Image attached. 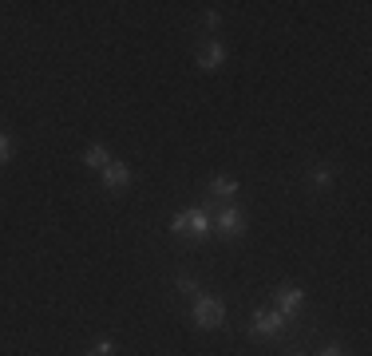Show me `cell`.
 Masks as SVG:
<instances>
[{
  "mask_svg": "<svg viewBox=\"0 0 372 356\" xmlns=\"http://www.w3.org/2000/svg\"><path fill=\"white\" fill-rule=\"evenodd\" d=\"M250 333L273 340V336L285 333V316L277 313V309H258V313H253V321H250Z\"/></svg>",
  "mask_w": 372,
  "mask_h": 356,
  "instance_id": "2",
  "label": "cell"
},
{
  "mask_svg": "<svg viewBox=\"0 0 372 356\" xmlns=\"http://www.w3.org/2000/svg\"><path fill=\"white\" fill-rule=\"evenodd\" d=\"M91 356H95V352H91Z\"/></svg>",
  "mask_w": 372,
  "mask_h": 356,
  "instance_id": "16",
  "label": "cell"
},
{
  "mask_svg": "<svg viewBox=\"0 0 372 356\" xmlns=\"http://www.w3.org/2000/svg\"><path fill=\"white\" fill-rule=\"evenodd\" d=\"M317 356H344V348H341V345H325Z\"/></svg>",
  "mask_w": 372,
  "mask_h": 356,
  "instance_id": "14",
  "label": "cell"
},
{
  "mask_svg": "<svg viewBox=\"0 0 372 356\" xmlns=\"http://www.w3.org/2000/svg\"><path fill=\"white\" fill-rule=\"evenodd\" d=\"M8 162H12V138L0 131V167H8Z\"/></svg>",
  "mask_w": 372,
  "mask_h": 356,
  "instance_id": "11",
  "label": "cell"
},
{
  "mask_svg": "<svg viewBox=\"0 0 372 356\" xmlns=\"http://www.w3.org/2000/svg\"><path fill=\"white\" fill-rule=\"evenodd\" d=\"M301 305H305V293L297 285H282V289H277V313H282L285 321H289Z\"/></svg>",
  "mask_w": 372,
  "mask_h": 356,
  "instance_id": "4",
  "label": "cell"
},
{
  "mask_svg": "<svg viewBox=\"0 0 372 356\" xmlns=\"http://www.w3.org/2000/svg\"><path fill=\"white\" fill-rule=\"evenodd\" d=\"M210 194L230 198V194H238V182H234V178H214V182H210Z\"/></svg>",
  "mask_w": 372,
  "mask_h": 356,
  "instance_id": "10",
  "label": "cell"
},
{
  "mask_svg": "<svg viewBox=\"0 0 372 356\" xmlns=\"http://www.w3.org/2000/svg\"><path fill=\"white\" fill-rule=\"evenodd\" d=\"M179 289H186V293H198V281H194V277H186V273H182V277H179Z\"/></svg>",
  "mask_w": 372,
  "mask_h": 356,
  "instance_id": "12",
  "label": "cell"
},
{
  "mask_svg": "<svg viewBox=\"0 0 372 356\" xmlns=\"http://www.w3.org/2000/svg\"><path fill=\"white\" fill-rule=\"evenodd\" d=\"M222 321H226V305H222L218 297H206V293H198L194 297V325L198 328H218Z\"/></svg>",
  "mask_w": 372,
  "mask_h": 356,
  "instance_id": "1",
  "label": "cell"
},
{
  "mask_svg": "<svg viewBox=\"0 0 372 356\" xmlns=\"http://www.w3.org/2000/svg\"><path fill=\"white\" fill-rule=\"evenodd\" d=\"M91 352H95V356H111V352H115V345H111V340H100Z\"/></svg>",
  "mask_w": 372,
  "mask_h": 356,
  "instance_id": "13",
  "label": "cell"
},
{
  "mask_svg": "<svg viewBox=\"0 0 372 356\" xmlns=\"http://www.w3.org/2000/svg\"><path fill=\"white\" fill-rule=\"evenodd\" d=\"M83 162H88V167H95V170H103L111 162V155H107V147H103V143H91L88 155H83Z\"/></svg>",
  "mask_w": 372,
  "mask_h": 356,
  "instance_id": "8",
  "label": "cell"
},
{
  "mask_svg": "<svg viewBox=\"0 0 372 356\" xmlns=\"http://www.w3.org/2000/svg\"><path fill=\"white\" fill-rule=\"evenodd\" d=\"M309 186L329 190V186H332V170H329V167H321V162H317V167H309Z\"/></svg>",
  "mask_w": 372,
  "mask_h": 356,
  "instance_id": "9",
  "label": "cell"
},
{
  "mask_svg": "<svg viewBox=\"0 0 372 356\" xmlns=\"http://www.w3.org/2000/svg\"><path fill=\"white\" fill-rule=\"evenodd\" d=\"M226 64V48H222V40H214V44H206V48L198 52V68L202 71H214Z\"/></svg>",
  "mask_w": 372,
  "mask_h": 356,
  "instance_id": "6",
  "label": "cell"
},
{
  "mask_svg": "<svg viewBox=\"0 0 372 356\" xmlns=\"http://www.w3.org/2000/svg\"><path fill=\"white\" fill-rule=\"evenodd\" d=\"M100 174H103V186H107V190L131 186V167H127V162H107V167H103Z\"/></svg>",
  "mask_w": 372,
  "mask_h": 356,
  "instance_id": "5",
  "label": "cell"
},
{
  "mask_svg": "<svg viewBox=\"0 0 372 356\" xmlns=\"http://www.w3.org/2000/svg\"><path fill=\"white\" fill-rule=\"evenodd\" d=\"M214 230H218L222 237H241V230H246V210H238V206H226L218 218H214Z\"/></svg>",
  "mask_w": 372,
  "mask_h": 356,
  "instance_id": "3",
  "label": "cell"
},
{
  "mask_svg": "<svg viewBox=\"0 0 372 356\" xmlns=\"http://www.w3.org/2000/svg\"><path fill=\"white\" fill-rule=\"evenodd\" d=\"M206 234H210V218L202 214V210H186V237L202 242Z\"/></svg>",
  "mask_w": 372,
  "mask_h": 356,
  "instance_id": "7",
  "label": "cell"
},
{
  "mask_svg": "<svg viewBox=\"0 0 372 356\" xmlns=\"http://www.w3.org/2000/svg\"><path fill=\"white\" fill-rule=\"evenodd\" d=\"M293 356H305V352H293Z\"/></svg>",
  "mask_w": 372,
  "mask_h": 356,
  "instance_id": "15",
  "label": "cell"
}]
</instances>
